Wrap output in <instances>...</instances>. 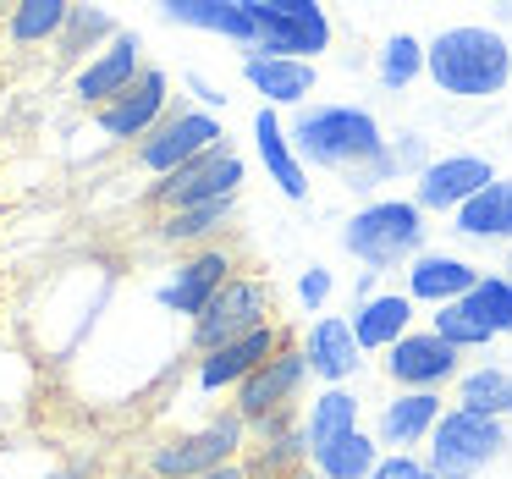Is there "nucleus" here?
Wrapping results in <instances>:
<instances>
[{
	"instance_id": "f257e3e1",
	"label": "nucleus",
	"mask_w": 512,
	"mask_h": 479,
	"mask_svg": "<svg viewBox=\"0 0 512 479\" xmlns=\"http://www.w3.org/2000/svg\"><path fill=\"white\" fill-rule=\"evenodd\" d=\"M424 78L446 100H496L512 83V39L490 23H452L430 39Z\"/></svg>"
},
{
	"instance_id": "f03ea898",
	"label": "nucleus",
	"mask_w": 512,
	"mask_h": 479,
	"mask_svg": "<svg viewBox=\"0 0 512 479\" xmlns=\"http://www.w3.org/2000/svg\"><path fill=\"white\" fill-rule=\"evenodd\" d=\"M287 138L303 166L331 171V177H347V171H358L364 160H375L386 149V127L369 105H336V100L303 105L287 122Z\"/></svg>"
},
{
	"instance_id": "7ed1b4c3",
	"label": "nucleus",
	"mask_w": 512,
	"mask_h": 479,
	"mask_svg": "<svg viewBox=\"0 0 512 479\" xmlns=\"http://www.w3.org/2000/svg\"><path fill=\"white\" fill-rule=\"evenodd\" d=\"M424 248H430V215L413 204V193L408 199H369L342 221V254L375 276L408 270Z\"/></svg>"
},
{
	"instance_id": "20e7f679",
	"label": "nucleus",
	"mask_w": 512,
	"mask_h": 479,
	"mask_svg": "<svg viewBox=\"0 0 512 479\" xmlns=\"http://www.w3.org/2000/svg\"><path fill=\"white\" fill-rule=\"evenodd\" d=\"M243 457H248V419L237 408H221L204 424H193V430L149 446L144 468L155 479H199V474H215V468L243 463Z\"/></svg>"
},
{
	"instance_id": "39448f33",
	"label": "nucleus",
	"mask_w": 512,
	"mask_h": 479,
	"mask_svg": "<svg viewBox=\"0 0 512 479\" xmlns=\"http://www.w3.org/2000/svg\"><path fill=\"white\" fill-rule=\"evenodd\" d=\"M512 452V430L507 419H490L474 408H446V419L435 424L430 446H424V463L441 479H479L485 468H496Z\"/></svg>"
},
{
	"instance_id": "423d86ee",
	"label": "nucleus",
	"mask_w": 512,
	"mask_h": 479,
	"mask_svg": "<svg viewBox=\"0 0 512 479\" xmlns=\"http://www.w3.org/2000/svg\"><path fill=\"white\" fill-rule=\"evenodd\" d=\"M265 325H276V292H270L265 276L237 270V276L221 287V298H215L210 309L188 325V347L204 358V353H215V347L237 342V336L265 331Z\"/></svg>"
},
{
	"instance_id": "0eeeda50",
	"label": "nucleus",
	"mask_w": 512,
	"mask_h": 479,
	"mask_svg": "<svg viewBox=\"0 0 512 479\" xmlns=\"http://www.w3.org/2000/svg\"><path fill=\"white\" fill-rule=\"evenodd\" d=\"M259 28L254 56H281V61H320L336 39V23L320 0H248Z\"/></svg>"
},
{
	"instance_id": "6e6552de",
	"label": "nucleus",
	"mask_w": 512,
	"mask_h": 479,
	"mask_svg": "<svg viewBox=\"0 0 512 479\" xmlns=\"http://www.w3.org/2000/svg\"><path fill=\"white\" fill-rule=\"evenodd\" d=\"M221 144H232L226 127H221V116L199 111V105H177V111H171L166 122L133 149V160H138V171H149V177L160 182V177H177L182 166L204 160L210 149H221Z\"/></svg>"
},
{
	"instance_id": "1a4fd4ad",
	"label": "nucleus",
	"mask_w": 512,
	"mask_h": 479,
	"mask_svg": "<svg viewBox=\"0 0 512 479\" xmlns=\"http://www.w3.org/2000/svg\"><path fill=\"white\" fill-rule=\"evenodd\" d=\"M248 182V166L243 155H237L232 144L210 149L204 160H193V166H182L177 177H160L149 182V210L166 215V210H193V204H221V199H237Z\"/></svg>"
},
{
	"instance_id": "9d476101",
	"label": "nucleus",
	"mask_w": 512,
	"mask_h": 479,
	"mask_svg": "<svg viewBox=\"0 0 512 479\" xmlns=\"http://www.w3.org/2000/svg\"><path fill=\"white\" fill-rule=\"evenodd\" d=\"M232 276H237V254H232V248H226V243L199 248V254H182L177 265H171V276L155 287V303L166 314H177V320L193 325L215 298H221V287Z\"/></svg>"
},
{
	"instance_id": "9b49d317",
	"label": "nucleus",
	"mask_w": 512,
	"mask_h": 479,
	"mask_svg": "<svg viewBox=\"0 0 512 479\" xmlns=\"http://www.w3.org/2000/svg\"><path fill=\"white\" fill-rule=\"evenodd\" d=\"M309 380H314V369H309V358H303V342H287L276 358H265V364L232 391V408L243 413L248 424H259V419H270V413L303 408Z\"/></svg>"
},
{
	"instance_id": "f8f14e48",
	"label": "nucleus",
	"mask_w": 512,
	"mask_h": 479,
	"mask_svg": "<svg viewBox=\"0 0 512 479\" xmlns=\"http://www.w3.org/2000/svg\"><path fill=\"white\" fill-rule=\"evenodd\" d=\"M496 177H501V171L490 166L485 155L452 149V155H435L424 177H413V204H419L424 215H446V221H452V215L463 210L468 199H479Z\"/></svg>"
},
{
	"instance_id": "ddd939ff",
	"label": "nucleus",
	"mask_w": 512,
	"mask_h": 479,
	"mask_svg": "<svg viewBox=\"0 0 512 479\" xmlns=\"http://www.w3.org/2000/svg\"><path fill=\"white\" fill-rule=\"evenodd\" d=\"M171 111H177V105H171L166 67H149L144 78L122 94V100H111V105H100V111H94V127H100V138H111V144H133L138 149Z\"/></svg>"
},
{
	"instance_id": "4468645a",
	"label": "nucleus",
	"mask_w": 512,
	"mask_h": 479,
	"mask_svg": "<svg viewBox=\"0 0 512 479\" xmlns=\"http://www.w3.org/2000/svg\"><path fill=\"white\" fill-rule=\"evenodd\" d=\"M463 369H468L463 353H457L452 342H441L430 325H419V331L402 336L386 353V380L397 391H446V386L463 380Z\"/></svg>"
},
{
	"instance_id": "2eb2a0df",
	"label": "nucleus",
	"mask_w": 512,
	"mask_h": 479,
	"mask_svg": "<svg viewBox=\"0 0 512 479\" xmlns=\"http://www.w3.org/2000/svg\"><path fill=\"white\" fill-rule=\"evenodd\" d=\"M292 342V331L287 325H265V331H254V336H237V342H226V347H215V353H204L199 364H193V386L204 391V397H232L237 386H243L248 375H254L265 358H276L281 347Z\"/></svg>"
},
{
	"instance_id": "dca6fc26",
	"label": "nucleus",
	"mask_w": 512,
	"mask_h": 479,
	"mask_svg": "<svg viewBox=\"0 0 512 479\" xmlns=\"http://www.w3.org/2000/svg\"><path fill=\"white\" fill-rule=\"evenodd\" d=\"M144 72H149V61H144V39H138L133 28H122V34H116L111 45L100 50V56L78 67V78H72V100L89 105V111H100V105L122 100V94L133 89V83L144 78Z\"/></svg>"
},
{
	"instance_id": "f3484780",
	"label": "nucleus",
	"mask_w": 512,
	"mask_h": 479,
	"mask_svg": "<svg viewBox=\"0 0 512 479\" xmlns=\"http://www.w3.org/2000/svg\"><path fill=\"white\" fill-rule=\"evenodd\" d=\"M248 474L254 479H287L309 468V435H303V408L270 413V419L248 424Z\"/></svg>"
},
{
	"instance_id": "a211bd4d",
	"label": "nucleus",
	"mask_w": 512,
	"mask_h": 479,
	"mask_svg": "<svg viewBox=\"0 0 512 479\" xmlns=\"http://www.w3.org/2000/svg\"><path fill=\"white\" fill-rule=\"evenodd\" d=\"M446 408H452V402H446L441 391H391L375 413L380 452H419V446H430V435H435V424L446 419Z\"/></svg>"
},
{
	"instance_id": "6ab92c4d",
	"label": "nucleus",
	"mask_w": 512,
	"mask_h": 479,
	"mask_svg": "<svg viewBox=\"0 0 512 479\" xmlns=\"http://www.w3.org/2000/svg\"><path fill=\"white\" fill-rule=\"evenodd\" d=\"M402 276H408V298L419 303V309H446V303H463L468 292L479 287V276H485V270L474 265V259H463V254H452V248H424L419 259H413L408 270H402Z\"/></svg>"
},
{
	"instance_id": "aec40b11",
	"label": "nucleus",
	"mask_w": 512,
	"mask_h": 479,
	"mask_svg": "<svg viewBox=\"0 0 512 479\" xmlns=\"http://www.w3.org/2000/svg\"><path fill=\"white\" fill-rule=\"evenodd\" d=\"M298 342H303V358H309V369H314L320 386H347L369 358L364 347H358L347 314H320V320H309V331H303Z\"/></svg>"
},
{
	"instance_id": "412c9836",
	"label": "nucleus",
	"mask_w": 512,
	"mask_h": 479,
	"mask_svg": "<svg viewBox=\"0 0 512 479\" xmlns=\"http://www.w3.org/2000/svg\"><path fill=\"white\" fill-rule=\"evenodd\" d=\"M160 17L177 28H193V34H215L226 45H237L243 56L259 50V28H254V12L248 0H166Z\"/></svg>"
},
{
	"instance_id": "4be33fe9",
	"label": "nucleus",
	"mask_w": 512,
	"mask_h": 479,
	"mask_svg": "<svg viewBox=\"0 0 512 479\" xmlns=\"http://www.w3.org/2000/svg\"><path fill=\"white\" fill-rule=\"evenodd\" d=\"M243 83L259 94V105H270V111H292V116H298L303 105H314L309 94L320 89V72H314V61L243 56Z\"/></svg>"
},
{
	"instance_id": "5701e85b",
	"label": "nucleus",
	"mask_w": 512,
	"mask_h": 479,
	"mask_svg": "<svg viewBox=\"0 0 512 479\" xmlns=\"http://www.w3.org/2000/svg\"><path fill=\"white\" fill-rule=\"evenodd\" d=\"M353 336H358V347L364 353H380L386 358L391 347L402 342V336H413L419 331V303L408 298V292H375V298H364V303H353Z\"/></svg>"
},
{
	"instance_id": "b1692460",
	"label": "nucleus",
	"mask_w": 512,
	"mask_h": 479,
	"mask_svg": "<svg viewBox=\"0 0 512 479\" xmlns=\"http://www.w3.org/2000/svg\"><path fill=\"white\" fill-rule=\"evenodd\" d=\"M452 237L474 248H507L512 254V177H496L479 199H468L452 215Z\"/></svg>"
},
{
	"instance_id": "393cba45",
	"label": "nucleus",
	"mask_w": 512,
	"mask_h": 479,
	"mask_svg": "<svg viewBox=\"0 0 512 479\" xmlns=\"http://www.w3.org/2000/svg\"><path fill=\"white\" fill-rule=\"evenodd\" d=\"M237 221V199H221V204H193V210H166L155 215V243L166 248H182V254H199V248H215L226 237V226Z\"/></svg>"
},
{
	"instance_id": "a878e982",
	"label": "nucleus",
	"mask_w": 512,
	"mask_h": 479,
	"mask_svg": "<svg viewBox=\"0 0 512 479\" xmlns=\"http://www.w3.org/2000/svg\"><path fill=\"white\" fill-rule=\"evenodd\" d=\"M254 149H259V160H265L270 182H276L287 199H309V166L298 160V149H292V138H287V122H281V111H270V105L254 111Z\"/></svg>"
},
{
	"instance_id": "bb28decb",
	"label": "nucleus",
	"mask_w": 512,
	"mask_h": 479,
	"mask_svg": "<svg viewBox=\"0 0 512 479\" xmlns=\"http://www.w3.org/2000/svg\"><path fill=\"white\" fill-rule=\"evenodd\" d=\"M364 430V402H358L353 386H320L309 402H303V435H309V457L320 446L342 441V435Z\"/></svg>"
},
{
	"instance_id": "cd10ccee",
	"label": "nucleus",
	"mask_w": 512,
	"mask_h": 479,
	"mask_svg": "<svg viewBox=\"0 0 512 479\" xmlns=\"http://www.w3.org/2000/svg\"><path fill=\"white\" fill-rule=\"evenodd\" d=\"M424 72H430V39L408 34V28H397V34L380 39L375 78H380V89H386V94H408Z\"/></svg>"
},
{
	"instance_id": "c85d7f7f",
	"label": "nucleus",
	"mask_w": 512,
	"mask_h": 479,
	"mask_svg": "<svg viewBox=\"0 0 512 479\" xmlns=\"http://www.w3.org/2000/svg\"><path fill=\"white\" fill-rule=\"evenodd\" d=\"M72 17V0H23L6 12V39L17 50H39V45H61Z\"/></svg>"
},
{
	"instance_id": "c756f323",
	"label": "nucleus",
	"mask_w": 512,
	"mask_h": 479,
	"mask_svg": "<svg viewBox=\"0 0 512 479\" xmlns=\"http://www.w3.org/2000/svg\"><path fill=\"white\" fill-rule=\"evenodd\" d=\"M309 463L320 468V479H375V468L386 463V452H380L375 430H353V435H342V441L320 446Z\"/></svg>"
},
{
	"instance_id": "7c9ffc66",
	"label": "nucleus",
	"mask_w": 512,
	"mask_h": 479,
	"mask_svg": "<svg viewBox=\"0 0 512 479\" xmlns=\"http://www.w3.org/2000/svg\"><path fill=\"white\" fill-rule=\"evenodd\" d=\"M457 408H474V413H490V419H507L512 424V369L507 364H474L463 369L457 380Z\"/></svg>"
},
{
	"instance_id": "2f4dec72",
	"label": "nucleus",
	"mask_w": 512,
	"mask_h": 479,
	"mask_svg": "<svg viewBox=\"0 0 512 479\" xmlns=\"http://www.w3.org/2000/svg\"><path fill=\"white\" fill-rule=\"evenodd\" d=\"M122 34V23H116L111 12H105V6H72V17H67V34H61V56L67 61H83V56H100L105 45H111V39Z\"/></svg>"
},
{
	"instance_id": "473e14b6",
	"label": "nucleus",
	"mask_w": 512,
	"mask_h": 479,
	"mask_svg": "<svg viewBox=\"0 0 512 479\" xmlns=\"http://www.w3.org/2000/svg\"><path fill=\"white\" fill-rule=\"evenodd\" d=\"M463 309L474 314L496 342H501V336H512V276H507V270H485L479 287L463 298Z\"/></svg>"
},
{
	"instance_id": "72a5a7b5",
	"label": "nucleus",
	"mask_w": 512,
	"mask_h": 479,
	"mask_svg": "<svg viewBox=\"0 0 512 479\" xmlns=\"http://www.w3.org/2000/svg\"><path fill=\"white\" fill-rule=\"evenodd\" d=\"M430 331L441 336V342H452L463 358H468V353H485V347L496 342V336H490L485 325H479L474 314L463 309V303H446V309H435V314H430Z\"/></svg>"
},
{
	"instance_id": "f704fd0d",
	"label": "nucleus",
	"mask_w": 512,
	"mask_h": 479,
	"mask_svg": "<svg viewBox=\"0 0 512 479\" xmlns=\"http://www.w3.org/2000/svg\"><path fill=\"white\" fill-rule=\"evenodd\" d=\"M386 149H391V160H397V171L402 177H424L430 171V160H435V149H430V138L419 133V127H397V133L386 138Z\"/></svg>"
},
{
	"instance_id": "c9c22d12",
	"label": "nucleus",
	"mask_w": 512,
	"mask_h": 479,
	"mask_svg": "<svg viewBox=\"0 0 512 479\" xmlns=\"http://www.w3.org/2000/svg\"><path fill=\"white\" fill-rule=\"evenodd\" d=\"M386 138H391V133H386ZM342 182H347L353 193H364V204H369L380 188H386V182H402V171H397V160H391V149H380L375 160H364L358 171H347Z\"/></svg>"
},
{
	"instance_id": "e433bc0d",
	"label": "nucleus",
	"mask_w": 512,
	"mask_h": 479,
	"mask_svg": "<svg viewBox=\"0 0 512 479\" xmlns=\"http://www.w3.org/2000/svg\"><path fill=\"white\" fill-rule=\"evenodd\" d=\"M292 292H298V303L314 314V320H320L325 303H331V292H336V276H331L325 265H309V270L298 276V287H292Z\"/></svg>"
},
{
	"instance_id": "4c0bfd02",
	"label": "nucleus",
	"mask_w": 512,
	"mask_h": 479,
	"mask_svg": "<svg viewBox=\"0 0 512 479\" xmlns=\"http://www.w3.org/2000/svg\"><path fill=\"white\" fill-rule=\"evenodd\" d=\"M375 479H441L419 452H386V463L375 468Z\"/></svg>"
},
{
	"instance_id": "58836bf2",
	"label": "nucleus",
	"mask_w": 512,
	"mask_h": 479,
	"mask_svg": "<svg viewBox=\"0 0 512 479\" xmlns=\"http://www.w3.org/2000/svg\"><path fill=\"white\" fill-rule=\"evenodd\" d=\"M182 83H188V89H193V100H199V111H226V94L221 89H215V83L210 78H204V72H182Z\"/></svg>"
},
{
	"instance_id": "ea45409f",
	"label": "nucleus",
	"mask_w": 512,
	"mask_h": 479,
	"mask_svg": "<svg viewBox=\"0 0 512 479\" xmlns=\"http://www.w3.org/2000/svg\"><path fill=\"white\" fill-rule=\"evenodd\" d=\"M45 479H100L89 457H61L56 468H45Z\"/></svg>"
},
{
	"instance_id": "a19ab883",
	"label": "nucleus",
	"mask_w": 512,
	"mask_h": 479,
	"mask_svg": "<svg viewBox=\"0 0 512 479\" xmlns=\"http://www.w3.org/2000/svg\"><path fill=\"white\" fill-rule=\"evenodd\" d=\"M358 303H364V298H375V292H380V276H375V270H358Z\"/></svg>"
},
{
	"instance_id": "79ce46f5",
	"label": "nucleus",
	"mask_w": 512,
	"mask_h": 479,
	"mask_svg": "<svg viewBox=\"0 0 512 479\" xmlns=\"http://www.w3.org/2000/svg\"><path fill=\"white\" fill-rule=\"evenodd\" d=\"M199 479H254L248 463H232V468H215V474H199Z\"/></svg>"
},
{
	"instance_id": "37998d69",
	"label": "nucleus",
	"mask_w": 512,
	"mask_h": 479,
	"mask_svg": "<svg viewBox=\"0 0 512 479\" xmlns=\"http://www.w3.org/2000/svg\"><path fill=\"white\" fill-rule=\"evenodd\" d=\"M100 479H155V474H149V468L138 463V468H111V474H100Z\"/></svg>"
},
{
	"instance_id": "c03bdc74",
	"label": "nucleus",
	"mask_w": 512,
	"mask_h": 479,
	"mask_svg": "<svg viewBox=\"0 0 512 479\" xmlns=\"http://www.w3.org/2000/svg\"><path fill=\"white\" fill-rule=\"evenodd\" d=\"M512 23V0H501L496 12H490V28H507Z\"/></svg>"
},
{
	"instance_id": "a18cd8bd",
	"label": "nucleus",
	"mask_w": 512,
	"mask_h": 479,
	"mask_svg": "<svg viewBox=\"0 0 512 479\" xmlns=\"http://www.w3.org/2000/svg\"><path fill=\"white\" fill-rule=\"evenodd\" d=\"M287 479H320V468L309 463V468H298V474H287Z\"/></svg>"
},
{
	"instance_id": "49530a36",
	"label": "nucleus",
	"mask_w": 512,
	"mask_h": 479,
	"mask_svg": "<svg viewBox=\"0 0 512 479\" xmlns=\"http://www.w3.org/2000/svg\"><path fill=\"white\" fill-rule=\"evenodd\" d=\"M501 270H507V276H512V254H507V265H501Z\"/></svg>"
}]
</instances>
